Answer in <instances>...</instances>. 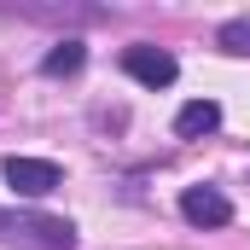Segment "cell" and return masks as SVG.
Masks as SVG:
<instances>
[{"label": "cell", "instance_id": "7a4b0ae2", "mask_svg": "<svg viewBox=\"0 0 250 250\" xmlns=\"http://www.w3.org/2000/svg\"><path fill=\"white\" fill-rule=\"evenodd\" d=\"M123 70L140 82V87H151V93H163V87H175V82H181V59H175L169 47H151V41L123 47Z\"/></svg>", "mask_w": 250, "mask_h": 250}, {"label": "cell", "instance_id": "52a82bcc", "mask_svg": "<svg viewBox=\"0 0 250 250\" xmlns=\"http://www.w3.org/2000/svg\"><path fill=\"white\" fill-rule=\"evenodd\" d=\"M215 128H221V105L215 99H192V105H181V117H175V134L181 140H204Z\"/></svg>", "mask_w": 250, "mask_h": 250}, {"label": "cell", "instance_id": "3957f363", "mask_svg": "<svg viewBox=\"0 0 250 250\" xmlns=\"http://www.w3.org/2000/svg\"><path fill=\"white\" fill-rule=\"evenodd\" d=\"M0 181L18 192V198H47V192L64 187V169L53 157H6L0 163Z\"/></svg>", "mask_w": 250, "mask_h": 250}, {"label": "cell", "instance_id": "5b68a950", "mask_svg": "<svg viewBox=\"0 0 250 250\" xmlns=\"http://www.w3.org/2000/svg\"><path fill=\"white\" fill-rule=\"evenodd\" d=\"M12 12L29 18V23H99L105 18V6H53V0H23Z\"/></svg>", "mask_w": 250, "mask_h": 250}, {"label": "cell", "instance_id": "6da1fadb", "mask_svg": "<svg viewBox=\"0 0 250 250\" xmlns=\"http://www.w3.org/2000/svg\"><path fill=\"white\" fill-rule=\"evenodd\" d=\"M76 221L41 209H0V245L6 250H76Z\"/></svg>", "mask_w": 250, "mask_h": 250}, {"label": "cell", "instance_id": "ba28073f", "mask_svg": "<svg viewBox=\"0 0 250 250\" xmlns=\"http://www.w3.org/2000/svg\"><path fill=\"white\" fill-rule=\"evenodd\" d=\"M215 47L233 53V59H250V18H227V23L215 29Z\"/></svg>", "mask_w": 250, "mask_h": 250}, {"label": "cell", "instance_id": "277c9868", "mask_svg": "<svg viewBox=\"0 0 250 250\" xmlns=\"http://www.w3.org/2000/svg\"><path fill=\"white\" fill-rule=\"evenodd\" d=\"M181 215L192 227H204V233H221V227H233V198L221 187H187L181 192Z\"/></svg>", "mask_w": 250, "mask_h": 250}, {"label": "cell", "instance_id": "8992f818", "mask_svg": "<svg viewBox=\"0 0 250 250\" xmlns=\"http://www.w3.org/2000/svg\"><path fill=\"white\" fill-rule=\"evenodd\" d=\"M82 64H87V41L82 35H59L53 47H47V59H41V76H82Z\"/></svg>", "mask_w": 250, "mask_h": 250}]
</instances>
